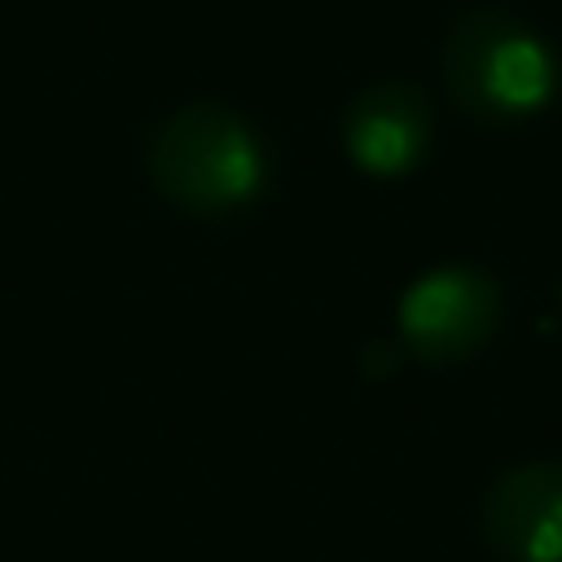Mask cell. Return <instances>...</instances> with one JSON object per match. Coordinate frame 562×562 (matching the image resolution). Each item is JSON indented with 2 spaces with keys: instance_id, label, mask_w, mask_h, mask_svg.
I'll return each instance as SVG.
<instances>
[{
  "instance_id": "277c9868",
  "label": "cell",
  "mask_w": 562,
  "mask_h": 562,
  "mask_svg": "<svg viewBox=\"0 0 562 562\" xmlns=\"http://www.w3.org/2000/svg\"><path fill=\"white\" fill-rule=\"evenodd\" d=\"M483 536L505 562H562V465L505 470L483 501Z\"/></svg>"
},
{
  "instance_id": "3957f363",
  "label": "cell",
  "mask_w": 562,
  "mask_h": 562,
  "mask_svg": "<svg viewBox=\"0 0 562 562\" xmlns=\"http://www.w3.org/2000/svg\"><path fill=\"white\" fill-rule=\"evenodd\" d=\"M400 325L426 360H461L496 329V285L470 268L426 272L400 303Z\"/></svg>"
},
{
  "instance_id": "6da1fadb",
  "label": "cell",
  "mask_w": 562,
  "mask_h": 562,
  "mask_svg": "<svg viewBox=\"0 0 562 562\" xmlns=\"http://www.w3.org/2000/svg\"><path fill=\"white\" fill-rule=\"evenodd\" d=\"M443 75L452 97L479 119L531 114L553 97V57L505 13H470L448 31Z\"/></svg>"
},
{
  "instance_id": "5b68a950",
  "label": "cell",
  "mask_w": 562,
  "mask_h": 562,
  "mask_svg": "<svg viewBox=\"0 0 562 562\" xmlns=\"http://www.w3.org/2000/svg\"><path fill=\"white\" fill-rule=\"evenodd\" d=\"M430 136L426 97L408 83H378L360 92L347 110V149L373 176L408 171Z\"/></svg>"
},
{
  "instance_id": "7a4b0ae2",
  "label": "cell",
  "mask_w": 562,
  "mask_h": 562,
  "mask_svg": "<svg viewBox=\"0 0 562 562\" xmlns=\"http://www.w3.org/2000/svg\"><path fill=\"white\" fill-rule=\"evenodd\" d=\"M149 167L158 189L193 211L237 206L263 180L259 145L220 105H189L176 119H167L154 136Z\"/></svg>"
}]
</instances>
